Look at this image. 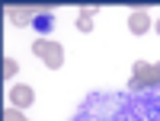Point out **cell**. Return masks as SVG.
I'll return each instance as SVG.
<instances>
[{"label": "cell", "instance_id": "52a82bcc", "mask_svg": "<svg viewBox=\"0 0 160 121\" xmlns=\"http://www.w3.org/2000/svg\"><path fill=\"white\" fill-rule=\"evenodd\" d=\"M32 26H38L42 32H48V29H51V13L38 7V16H35V22H32Z\"/></svg>", "mask_w": 160, "mask_h": 121}, {"label": "cell", "instance_id": "9c48e42d", "mask_svg": "<svg viewBox=\"0 0 160 121\" xmlns=\"http://www.w3.org/2000/svg\"><path fill=\"white\" fill-rule=\"evenodd\" d=\"M19 70V61H13V58H3V77H13Z\"/></svg>", "mask_w": 160, "mask_h": 121}, {"label": "cell", "instance_id": "ba28073f", "mask_svg": "<svg viewBox=\"0 0 160 121\" xmlns=\"http://www.w3.org/2000/svg\"><path fill=\"white\" fill-rule=\"evenodd\" d=\"M3 121H26V115H22V109H16V105H10V109L3 112Z\"/></svg>", "mask_w": 160, "mask_h": 121}, {"label": "cell", "instance_id": "5b68a950", "mask_svg": "<svg viewBox=\"0 0 160 121\" xmlns=\"http://www.w3.org/2000/svg\"><path fill=\"white\" fill-rule=\"evenodd\" d=\"M151 26H154V22H151V16H148L144 10H135V13L128 16V29H131V35H144Z\"/></svg>", "mask_w": 160, "mask_h": 121}, {"label": "cell", "instance_id": "30bf717a", "mask_svg": "<svg viewBox=\"0 0 160 121\" xmlns=\"http://www.w3.org/2000/svg\"><path fill=\"white\" fill-rule=\"evenodd\" d=\"M154 29H157V35H160V22H154Z\"/></svg>", "mask_w": 160, "mask_h": 121}, {"label": "cell", "instance_id": "7a4b0ae2", "mask_svg": "<svg viewBox=\"0 0 160 121\" xmlns=\"http://www.w3.org/2000/svg\"><path fill=\"white\" fill-rule=\"evenodd\" d=\"M157 83H160L157 67H154V64H148V61H135L128 86H131V89H144V86H157Z\"/></svg>", "mask_w": 160, "mask_h": 121}, {"label": "cell", "instance_id": "3957f363", "mask_svg": "<svg viewBox=\"0 0 160 121\" xmlns=\"http://www.w3.org/2000/svg\"><path fill=\"white\" fill-rule=\"evenodd\" d=\"M10 102L16 105V109H29V105L35 102V89H32V86H26V83L10 86Z\"/></svg>", "mask_w": 160, "mask_h": 121}, {"label": "cell", "instance_id": "6da1fadb", "mask_svg": "<svg viewBox=\"0 0 160 121\" xmlns=\"http://www.w3.org/2000/svg\"><path fill=\"white\" fill-rule=\"evenodd\" d=\"M32 54L42 58V64L48 70H61V64H64V48L58 42H51V38H35L32 42Z\"/></svg>", "mask_w": 160, "mask_h": 121}, {"label": "cell", "instance_id": "277c9868", "mask_svg": "<svg viewBox=\"0 0 160 121\" xmlns=\"http://www.w3.org/2000/svg\"><path fill=\"white\" fill-rule=\"evenodd\" d=\"M38 16V7H7V19L13 26H29Z\"/></svg>", "mask_w": 160, "mask_h": 121}, {"label": "cell", "instance_id": "8fae6325", "mask_svg": "<svg viewBox=\"0 0 160 121\" xmlns=\"http://www.w3.org/2000/svg\"><path fill=\"white\" fill-rule=\"evenodd\" d=\"M154 67H157V73H160V61H157V64H154Z\"/></svg>", "mask_w": 160, "mask_h": 121}, {"label": "cell", "instance_id": "8992f818", "mask_svg": "<svg viewBox=\"0 0 160 121\" xmlns=\"http://www.w3.org/2000/svg\"><path fill=\"white\" fill-rule=\"evenodd\" d=\"M96 10L99 7H83V10H80V16H77V29L80 32H93V16H96Z\"/></svg>", "mask_w": 160, "mask_h": 121}]
</instances>
